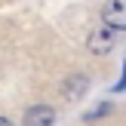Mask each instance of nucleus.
<instances>
[{
  "instance_id": "20e7f679",
  "label": "nucleus",
  "mask_w": 126,
  "mask_h": 126,
  "mask_svg": "<svg viewBox=\"0 0 126 126\" xmlns=\"http://www.w3.org/2000/svg\"><path fill=\"white\" fill-rule=\"evenodd\" d=\"M83 89H86V80H83V77H74L71 83H68V89H65V92H68V95H74V92H77V95H80V92H83Z\"/></svg>"
},
{
  "instance_id": "39448f33",
  "label": "nucleus",
  "mask_w": 126,
  "mask_h": 126,
  "mask_svg": "<svg viewBox=\"0 0 126 126\" xmlns=\"http://www.w3.org/2000/svg\"><path fill=\"white\" fill-rule=\"evenodd\" d=\"M0 126H12V123H9V120H6V117H0Z\"/></svg>"
},
{
  "instance_id": "7ed1b4c3",
  "label": "nucleus",
  "mask_w": 126,
  "mask_h": 126,
  "mask_svg": "<svg viewBox=\"0 0 126 126\" xmlns=\"http://www.w3.org/2000/svg\"><path fill=\"white\" fill-rule=\"evenodd\" d=\"M55 123V111L46 105H34L25 111V126H52Z\"/></svg>"
},
{
  "instance_id": "f03ea898",
  "label": "nucleus",
  "mask_w": 126,
  "mask_h": 126,
  "mask_svg": "<svg viewBox=\"0 0 126 126\" xmlns=\"http://www.w3.org/2000/svg\"><path fill=\"white\" fill-rule=\"evenodd\" d=\"M114 43H117V31H111V28H95V31L89 34V52L102 55V52H108V49H114Z\"/></svg>"
},
{
  "instance_id": "f257e3e1",
  "label": "nucleus",
  "mask_w": 126,
  "mask_h": 126,
  "mask_svg": "<svg viewBox=\"0 0 126 126\" xmlns=\"http://www.w3.org/2000/svg\"><path fill=\"white\" fill-rule=\"evenodd\" d=\"M102 22L111 31H123L126 28V3L123 0H108L102 9Z\"/></svg>"
}]
</instances>
